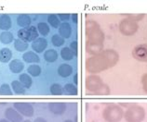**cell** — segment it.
Instances as JSON below:
<instances>
[{"instance_id": "obj_46", "label": "cell", "mask_w": 147, "mask_h": 122, "mask_svg": "<svg viewBox=\"0 0 147 122\" xmlns=\"http://www.w3.org/2000/svg\"><path fill=\"white\" fill-rule=\"evenodd\" d=\"M92 122H95V121H92Z\"/></svg>"}, {"instance_id": "obj_9", "label": "cell", "mask_w": 147, "mask_h": 122, "mask_svg": "<svg viewBox=\"0 0 147 122\" xmlns=\"http://www.w3.org/2000/svg\"><path fill=\"white\" fill-rule=\"evenodd\" d=\"M132 56L139 62H147V44L136 45L132 50Z\"/></svg>"}, {"instance_id": "obj_26", "label": "cell", "mask_w": 147, "mask_h": 122, "mask_svg": "<svg viewBox=\"0 0 147 122\" xmlns=\"http://www.w3.org/2000/svg\"><path fill=\"white\" fill-rule=\"evenodd\" d=\"M48 24L54 29H59L61 25V21L58 18V15L50 14L48 16Z\"/></svg>"}, {"instance_id": "obj_35", "label": "cell", "mask_w": 147, "mask_h": 122, "mask_svg": "<svg viewBox=\"0 0 147 122\" xmlns=\"http://www.w3.org/2000/svg\"><path fill=\"white\" fill-rule=\"evenodd\" d=\"M111 93V90L109 88V86L105 83H103V85L100 87V88L96 91L94 94H97V95H108Z\"/></svg>"}, {"instance_id": "obj_41", "label": "cell", "mask_w": 147, "mask_h": 122, "mask_svg": "<svg viewBox=\"0 0 147 122\" xmlns=\"http://www.w3.org/2000/svg\"><path fill=\"white\" fill-rule=\"evenodd\" d=\"M34 122H48V121H47V119H44V117H36V119L34 120Z\"/></svg>"}, {"instance_id": "obj_13", "label": "cell", "mask_w": 147, "mask_h": 122, "mask_svg": "<svg viewBox=\"0 0 147 122\" xmlns=\"http://www.w3.org/2000/svg\"><path fill=\"white\" fill-rule=\"evenodd\" d=\"M103 47H104L103 44H90V43H86V45H85V48H86L87 54H90L91 56H95V55L100 54V53H102L103 51Z\"/></svg>"}, {"instance_id": "obj_43", "label": "cell", "mask_w": 147, "mask_h": 122, "mask_svg": "<svg viewBox=\"0 0 147 122\" xmlns=\"http://www.w3.org/2000/svg\"><path fill=\"white\" fill-rule=\"evenodd\" d=\"M0 122H10V121H9L7 119H0Z\"/></svg>"}, {"instance_id": "obj_44", "label": "cell", "mask_w": 147, "mask_h": 122, "mask_svg": "<svg viewBox=\"0 0 147 122\" xmlns=\"http://www.w3.org/2000/svg\"><path fill=\"white\" fill-rule=\"evenodd\" d=\"M63 122H74V121H73L72 119H65Z\"/></svg>"}, {"instance_id": "obj_24", "label": "cell", "mask_w": 147, "mask_h": 122, "mask_svg": "<svg viewBox=\"0 0 147 122\" xmlns=\"http://www.w3.org/2000/svg\"><path fill=\"white\" fill-rule=\"evenodd\" d=\"M29 47V44L27 42H24V41H22L21 39H15L14 40V48H15V50H17L18 52H26V50L28 49Z\"/></svg>"}, {"instance_id": "obj_38", "label": "cell", "mask_w": 147, "mask_h": 122, "mask_svg": "<svg viewBox=\"0 0 147 122\" xmlns=\"http://www.w3.org/2000/svg\"><path fill=\"white\" fill-rule=\"evenodd\" d=\"M141 82H142V89H144V93H147V73H145V74H144V75L142 76Z\"/></svg>"}, {"instance_id": "obj_14", "label": "cell", "mask_w": 147, "mask_h": 122, "mask_svg": "<svg viewBox=\"0 0 147 122\" xmlns=\"http://www.w3.org/2000/svg\"><path fill=\"white\" fill-rule=\"evenodd\" d=\"M9 68L12 73H22V70H24V63L20 59H13L9 62Z\"/></svg>"}, {"instance_id": "obj_18", "label": "cell", "mask_w": 147, "mask_h": 122, "mask_svg": "<svg viewBox=\"0 0 147 122\" xmlns=\"http://www.w3.org/2000/svg\"><path fill=\"white\" fill-rule=\"evenodd\" d=\"M58 74H59L61 78H68L69 76L73 74V68L71 65L67 63H63L60 65L58 68Z\"/></svg>"}, {"instance_id": "obj_39", "label": "cell", "mask_w": 147, "mask_h": 122, "mask_svg": "<svg viewBox=\"0 0 147 122\" xmlns=\"http://www.w3.org/2000/svg\"><path fill=\"white\" fill-rule=\"evenodd\" d=\"M71 19H72V21L74 22V23H77L78 22V14L77 13H74L71 15Z\"/></svg>"}, {"instance_id": "obj_8", "label": "cell", "mask_w": 147, "mask_h": 122, "mask_svg": "<svg viewBox=\"0 0 147 122\" xmlns=\"http://www.w3.org/2000/svg\"><path fill=\"white\" fill-rule=\"evenodd\" d=\"M13 107L21 114L22 117H31L34 114V108L32 104L25 102H16L13 104Z\"/></svg>"}, {"instance_id": "obj_15", "label": "cell", "mask_w": 147, "mask_h": 122, "mask_svg": "<svg viewBox=\"0 0 147 122\" xmlns=\"http://www.w3.org/2000/svg\"><path fill=\"white\" fill-rule=\"evenodd\" d=\"M11 26H12V21L9 14L0 15V30H2L3 32H9Z\"/></svg>"}, {"instance_id": "obj_7", "label": "cell", "mask_w": 147, "mask_h": 122, "mask_svg": "<svg viewBox=\"0 0 147 122\" xmlns=\"http://www.w3.org/2000/svg\"><path fill=\"white\" fill-rule=\"evenodd\" d=\"M17 35L19 39L28 43V42H34V40H36L38 36H39V33H38V30L36 26L31 25L27 28H22L19 30Z\"/></svg>"}, {"instance_id": "obj_30", "label": "cell", "mask_w": 147, "mask_h": 122, "mask_svg": "<svg viewBox=\"0 0 147 122\" xmlns=\"http://www.w3.org/2000/svg\"><path fill=\"white\" fill-rule=\"evenodd\" d=\"M63 91L70 95H76L78 93V89H77V86L74 83H66L63 86Z\"/></svg>"}, {"instance_id": "obj_12", "label": "cell", "mask_w": 147, "mask_h": 122, "mask_svg": "<svg viewBox=\"0 0 147 122\" xmlns=\"http://www.w3.org/2000/svg\"><path fill=\"white\" fill-rule=\"evenodd\" d=\"M48 47V41L45 37H38L32 43V49L36 54L43 53Z\"/></svg>"}, {"instance_id": "obj_45", "label": "cell", "mask_w": 147, "mask_h": 122, "mask_svg": "<svg viewBox=\"0 0 147 122\" xmlns=\"http://www.w3.org/2000/svg\"><path fill=\"white\" fill-rule=\"evenodd\" d=\"M22 122H32V121H31L30 119H25V120H24Z\"/></svg>"}, {"instance_id": "obj_16", "label": "cell", "mask_w": 147, "mask_h": 122, "mask_svg": "<svg viewBox=\"0 0 147 122\" xmlns=\"http://www.w3.org/2000/svg\"><path fill=\"white\" fill-rule=\"evenodd\" d=\"M22 59L24 62L30 64H36L40 61V58L36 52L34 51H26L22 55Z\"/></svg>"}, {"instance_id": "obj_4", "label": "cell", "mask_w": 147, "mask_h": 122, "mask_svg": "<svg viewBox=\"0 0 147 122\" xmlns=\"http://www.w3.org/2000/svg\"><path fill=\"white\" fill-rule=\"evenodd\" d=\"M146 113L142 106L137 104H133L126 112H124V119L126 122H142L145 119Z\"/></svg>"}, {"instance_id": "obj_37", "label": "cell", "mask_w": 147, "mask_h": 122, "mask_svg": "<svg viewBox=\"0 0 147 122\" xmlns=\"http://www.w3.org/2000/svg\"><path fill=\"white\" fill-rule=\"evenodd\" d=\"M58 18L59 20L63 22H67L71 19V15L69 13H60L58 14Z\"/></svg>"}, {"instance_id": "obj_10", "label": "cell", "mask_w": 147, "mask_h": 122, "mask_svg": "<svg viewBox=\"0 0 147 122\" xmlns=\"http://www.w3.org/2000/svg\"><path fill=\"white\" fill-rule=\"evenodd\" d=\"M5 119H7L10 122H22L24 121V117L19 113L13 106L7 107L5 110Z\"/></svg>"}, {"instance_id": "obj_29", "label": "cell", "mask_w": 147, "mask_h": 122, "mask_svg": "<svg viewBox=\"0 0 147 122\" xmlns=\"http://www.w3.org/2000/svg\"><path fill=\"white\" fill-rule=\"evenodd\" d=\"M36 29L38 30V33L41 34L43 37L47 36L50 32L49 25L48 23H46V22H39V23L37 24Z\"/></svg>"}, {"instance_id": "obj_33", "label": "cell", "mask_w": 147, "mask_h": 122, "mask_svg": "<svg viewBox=\"0 0 147 122\" xmlns=\"http://www.w3.org/2000/svg\"><path fill=\"white\" fill-rule=\"evenodd\" d=\"M0 94L1 95H12L13 91L11 89V86L7 83H3L0 85Z\"/></svg>"}, {"instance_id": "obj_2", "label": "cell", "mask_w": 147, "mask_h": 122, "mask_svg": "<svg viewBox=\"0 0 147 122\" xmlns=\"http://www.w3.org/2000/svg\"><path fill=\"white\" fill-rule=\"evenodd\" d=\"M85 34L86 43L90 44H103L104 32L100 24L94 20H87L85 23Z\"/></svg>"}, {"instance_id": "obj_36", "label": "cell", "mask_w": 147, "mask_h": 122, "mask_svg": "<svg viewBox=\"0 0 147 122\" xmlns=\"http://www.w3.org/2000/svg\"><path fill=\"white\" fill-rule=\"evenodd\" d=\"M69 48H70L71 50L73 51L75 56H78V43H77V41H73V42H71L70 45H69Z\"/></svg>"}, {"instance_id": "obj_19", "label": "cell", "mask_w": 147, "mask_h": 122, "mask_svg": "<svg viewBox=\"0 0 147 122\" xmlns=\"http://www.w3.org/2000/svg\"><path fill=\"white\" fill-rule=\"evenodd\" d=\"M31 22H32V19L27 14H20L17 17V24L22 27V29L31 26Z\"/></svg>"}, {"instance_id": "obj_42", "label": "cell", "mask_w": 147, "mask_h": 122, "mask_svg": "<svg viewBox=\"0 0 147 122\" xmlns=\"http://www.w3.org/2000/svg\"><path fill=\"white\" fill-rule=\"evenodd\" d=\"M132 105H133V103H130V104H127V103H126V104H125V103H124V104H123V103H122V104H119V105H120L121 107H122V106H124V107H126V108H129V106H131Z\"/></svg>"}, {"instance_id": "obj_31", "label": "cell", "mask_w": 147, "mask_h": 122, "mask_svg": "<svg viewBox=\"0 0 147 122\" xmlns=\"http://www.w3.org/2000/svg\"><path fill=\"white\" fill-rule=\"evenodd\" d=\"M49 91L53 95H61L63 93V87H61L60 83H53L50 85Z\"/></svg>"}, {"instance_id": "obj_3", "label": "cell", "mask_w": 147, "mask_h": 122, "mask_svg": "<svg viewBox=\"0 0 147 122\" xmlns=\"http://www.w3.org/2000/svg\"><path fill=\"white\" fill-rule=\"evenodd\" d=\"M124 117V110L117 104H110L104 107L102 119L106 122H120Z\"/></svg>"}, {"instance_id": "obj_11", "label": "cell", "mask_w": 147, "mask_h": 122, "mask_svg": "<svg viewBox=\"0 0 147 122\" xmlns=\"http://www.w3.org/2000/svg\"><path fill=\"white\" fill-rule=\"evenodd\" d=\"M67 105L65 103L59 102V103H50L49 104V110L52 114L56 116H61L66 112Z\"/></svg>"}, {"instance_id": "obj_34", "label": "cell", "mask_w": 147, "mask_h": 122, "mask_svg": "<svg viewBox=\"0 0 147 122\" xmlns=\"http://www.w3.org/2000/svg\"><path fill=\"white\" fill-rule=\"evenodd\" d=\"M144 17H145V14H144V13H142V14H127L126 15V18L129 19V20L133 21L135 22H137V23H138V21H142L144 20Z\"/></svg>"}, {"instance_id": "obj_32", "label": "cell", "mask_w": 147, "mask_h": 122, "mask_svg": "<svg viewBox=\"0 0 147 122\" xmlns=\"http://www.w3.org/2000/svg\"><path fill=\"white\" fill-rule=\"evenodd\" d=\"M64 42H65V39L61 37L59 33L53 34L52 37H51V43L54 46H56V47H60V46H61V45H63Z\"/></svg>"}, {"instance_id": "obj_25", "label": "cell", "mask_w": 147, "mask_h": 122, "mask_svg": "<svg viewBox=\"0 0 147 122\" xmlns=\"http://www.w3.org/2000/svg\"><path fill=\"white\" fill-rule=\"evenodd\" d=\"M14 41V36L10 32H2L0 33V42L3 44H9Z\"/></svg>"}, {"instance_id": "obj_27", "label": "cell", "mask_w": 147, "mask_h": 122, "mask_svg": "<svg viewBox=\"0 0 147 122\" xmlns=\"http://www.w3.org/2000/svg\"><path fill=\"white\" fill-rule=\"evenodd\" d=\"M74 56H75V55H74L73 51L69 47L61 48V58H63L64 61H71V60H73Z\"/></svg>"}, {"instance_id": "obj_20", "label": "cell", "mask_w": 147, "mask_h": 122, "mask_svg": "<svg viewBox=\"0 0 147 122\" xmlns=\"http://www.w3.org/2000/svg\"><path fill=\"white\" fill-rule=\"evenodd\" d=\"M12 58V51L7 47H3L0 49V62L7 63L9 62Z\"/></svg>"}, {"instance_id": "obj_21", "label": "cell", "mask_w": 147, "mask_h": 122, "mask_svg": "<svg viewBox=\"0 0 147 122\" xmlns=\"http://www.w3.org/2000/svg\"><path fill=\"white\" fill-rule=\"evenodd\" d=\"M19 81L21 82V83L25 89H30L32 87L33 84V80L32 77L28 73H22L19 76Z\"/></svg>"}, {"instance_id": "obj_40", "label": "cell", "mask_w": 147, "mask_h": 122, "mask_svg": "<svg viewBox=\"0 0 147 122\" xmlns=\"http://www.w3.org/2000/svg\"><path fill=\"white\" fill-rule=\"evenodd\" d=\"M74 84H76L77 86V84H78V74L77 73H75V75H74Z\"/></svg>"}, {"instance_id": "obj_17", "label": "cell", "mask_w": 147, "mask_h": 122, "mask_svg": "<svg viewBox=\"0 0 147 122\" xmlns=\"http://www.w3.org/2000/svg\"><path fill=\"white\" fill-rule=\"evenodd\" d=\"M59 34L64 38V39H68L72 35V26L68 23V22H63L61 23L59 27Z\"/></svg>"}, {"instance_id": "obj_23", "label": "cell", "mask_w": 147, "mask_h": 122, "mask_svg": "<svg viewBox=\"0 0 147 122\" xmlns=\"http://www.w3.org/2000/svg\"><path fill=\"white\" fill-rule=\"evenodd\" d=\"M11 89H12L13 93L16 94H25L26 89L24 87V85L22 84L20 81H13L11 82Z\"/></svg>"}, {"instance_id": "obj_5", "label": "cell", "mask_w": 147, "mask_h": 122, "mask_svg": "<svg viewBox=\"0 0 147 122\" xmlns=\"http://www.w3.org/2000/svg\"><path fill=\"white\" fill-rule=\"evenodd\" d=\"M119 32L125 36H132L138 32L139 24L137 22L129 20V19L125 18L121 20L118 25Z\"/></svg>"}, {"instance_id": "obj_6", "label": "cell", "mask_w": 147, "mask_h": 122, "mask_svg": "<svg viewBox=\"0 0 147 122\" xmlns=\"http://www.w3.org/2000/svg\"><path fill=\"white\" fill-rule=\"evenodd\" d=\"M103 83L104 82L102 79L99 75L95 74L87 76L86 80H85V87H86L88 93H90V94H94L103 85Z\"/></svg>"}, {"instance_id": "obj_22", "label": "cell", "mask_w": 147, "mask_h": 122, "mask_svg": "<svg viewBox=\"0 0 147 122\" xmlns=\"http://www.w3.org/2000/svg\"><path fill=\"white\" fill-rule=\"evenodd\" d=\"M58 52L54 49H48L44 52V59L49 63H53L58 59Z\"/></svg>"}, {"instance_id": "obj_28", "label": "cell", "mask_w": 147, "mask_h": 122, "mask_svg": "<svg viewBox=\"0 0 147 122\" xmlns=\"http://www.w3.org/2000/svg\"><path fill=\"white\" fill-rule=\"evenodd\" d=\"M27 72H28V74L31 77H38V76L41 74L42 70L38 65L34 64V65H30V66L27 68Z\"/></svg>"}, {"instance_id": "obj_1", "label": "cell", "mask_w": 147, "mask_h": 122, "mask_svg": "<svg viewBox=\"0 0 147 122\" xmlns=\"http://www.w3.org/2000/svg\"><path fill=\"white\" fill-rule=\"evenodd\" d=\"M118 61V53L114 49H106L98 55L88 58L85 61V68L88 73L98 75L100 72L114 68Z\"/></svg>"}]
</instances>
